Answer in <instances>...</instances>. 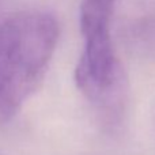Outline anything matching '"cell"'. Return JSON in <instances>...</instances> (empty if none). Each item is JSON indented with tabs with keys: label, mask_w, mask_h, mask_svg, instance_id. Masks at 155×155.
<instances>
[{
	"label": "cell",
	"mask_w": 155,
	"mask_h": 155,
	"mask_svg": "<svg viewBox=\"0 0 155 155\" xmlns=\"http://www.w3.org/2000/svg\"><path fill=\"white\" fill-rule=\"evenodd\" d=\"M59 35V22L48 11L25 10L0 19V124L40 86Z\"/></svg>",
	"instance_id": "obj_1"
},
{
	"label": "cell",
	"mask_w": 155,
	"mask_h": 155,
	"mask_svg": "<svg viewBox=\"0 0 155 155\" xmlns=\"http://www.w3.org/2000/svg\"><path fill=\"white\" fill-rule=\"evenodd\" d=\"M117 0H82L79 21L84 42L112 41L110 19Z\"/></svg>",
	"instance_id": "obj_2"
}]
</instances>
